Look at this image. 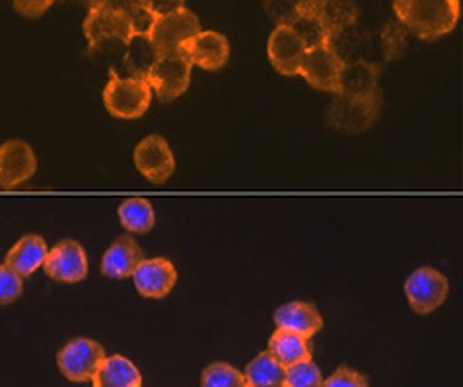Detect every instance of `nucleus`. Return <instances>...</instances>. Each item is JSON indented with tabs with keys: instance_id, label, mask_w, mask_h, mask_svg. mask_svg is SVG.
<instances>
[{
	"instance_id": "f257e3e1",
	"label": "nucleus",
	"mask_w": 463,
	"mask_h": 387,
	"mask_svg": "<svg viewBox=\"0 0 463 387\" xmlns=\"http://www.w3.org/2000/svg\"><path fill=\"white\" fill-rule=\"evenodd\" d=\"M394 13L409 32L434 41L458 25L459 0H394Z\"/></svg>"
},
{
	"instance_id": "f03ea898",
	"label": "nucleus",
	"mask_w": 463,
	"mask_h": 387,
	"mask_svg": "<svg viewBox=\"0 0 463 387\" xmlns=\"http://www.w3.org/2000/svg\"><path fill=\"white\" fill-rule=\"evenodd\" d=\"M82 32L93 51H106L110 47L125 49V44L133 36V28L125 13L104 3H93L89 6Z\"/></svg>"
},
{
	"instance_id": "7ed1b4c3",
	"label": "nucleus",
	"mask_w": 463,
	"mask_h": 387,
	"mask_svg": "<svg viewBox=\"0 0 463 387\" xmlns=\"http://www.w3.org/2000/svg\"><path fill=\"white\" fill-rule=\"evenodd\" d=\"M150 101L152 89L146 79L112 76L104 89L106 109L122 120H135L144 116L150 108Z\"/></svg>"
},
{
	"instance_id": "20e7f679",
	"label": "nucleus",
	"mask_w": 463,
	"mask_h": 387,
	"mask_svg": "<svg viewBox=\"0 0 463 387\" xmlns=\"http://www.w3.org/2000/svg\"><path fill=\"white\" fill-rule=\"evenodd\" d=\"M190 76H192V61L188 60V55H185L184 51H179V53L160 55L146 80L147 85H150L152 93L156 95L160 101L169 103L188 91Z\"/></svg>"
},
{
	"instance_id": "39448f33",
	"label": "nucleus",
	"mask_w": 463,
	"mask_h": 387,
	"mask_svg": "<svg viewBox=\"0 0 463 387\" xmlns=\"http://www.w3.org/2000/svg\"><path fill=\"white\" fill-rule=\"evenodd\" d=\"M198 32H201L198 17L190 9H182L154 19L147 36L156 47L158 55H169L184 51L190 38H194Z\"/></svg>"
},
{
	"instance_id": "423d86ee",
	"label": "nucleus",
	"mask_w": 463,
	"mask_h": 387,
	"mask_svg": "<svg viewBox=\"0 0 463 387\" xmlns=\"http://www.w3.org/2000/svg\"><path fill=\"white\" fill-rule=\"evenodd\" d=\"M382 99L373 97L337 95L326 112V120L333 128L344 133H363L377 120Z\"/></svg>"
},
{
	"instance_id": "0eeeda50",
	"label": "nucleus",
	"mask_w": 463,
	"mask_h": 387,
	"mask_svg": "<svg viewBox=\"0 0 463 387\" xmlns=\"http://www.w3.org/2000/svg\"><path fill=\"white\" fill-rule=\"evenodd\" d=\"M104 360V347H101L98 341L85 337L72 339L66 347H61L60 354H57V366H60L61 375L76 383L91 382Z\"/></svg>"
},
{
	"instance_id": "6e6552de",
	"label": "nucleus",
	"mask_w": 463,
	"mask_h": 387,
	"mask_svg": "<svg viewBox=\"0 0 463 387\" xmlns=\"http://www.w3.org/2000/svg\"><path fill=\"white\" fill-rule=\"evenodd\" d=\"M404 295L417 314H430L445 303L449 295V280L439 269L420 268L404 282Z\"/></svg>"
},
{
	"instance_id": "1a4fd4ad",
	"label": "nucleus",
	"mask_w": 463,
	"mask_h": 387,
	"mask_svg": "<svg viewBox=\"0 0 463 387\" xmlns=\"http://www.w3.org/2000/svg\"><path fill=\"white\" fill-rule=\"evenodd\" d=\"M44 274L55 282H66L74 285L87 278L89 261L85 249L76 241H61L49 250L47 260L43 263Z\"/></svg>"
},
{
	"instance_id": "9d476101",
	"label": "nucleus",
	"mask_w": 463,
	"mask_h": 387,
	"mask_svg": "<svg viewBox=\"0 0 463 387\" xmlns=\"http://www.w3.org/2000/svg\"><path fill=\"white\" fill-rule=\"evenodd\" d=\"M133 160L137 171L152 184H163L173 175L175 171V158L169 144L160 135H147L135 146Z\"/></svg>"
},
{
	"instance_id": "9b49d317",
	"label": "nucleus",
	"mask_w": 463,
	"mask_h": 387,
	"mask_svg": "<svg viewBox=\"0 0 463 387\" xmlns=\"http://www.w3.org/2000/svg\"><path fill=\"white\" fill-rule=\"evenodd\" d=\"M36 173V154L22 139H9L0 146V188L13 190Z\"/></svg>"
},
{
	"instance_id": "f8f14e48",
	"label": "nucleus",
	"mask_w": 463,
	"mask_h": 387,
	"mask_svg": "<svg viewBox=\"0 0 463 387\" xmlns=\"http://www.w3.org/2000/svg\"><path fill=\"white\" fill-rule=\"evenodd\" d=\"M304 42L291 30V25H276L268 38V57L276 72L282 76H298L306 55Z\"/></svg>"
},
{
	"instance_id": "ddd939ff",
	"label": "nucleus",
	"mask_w": 463,
	"mask_h": 387,
	"mask_svg": "<svg viewBox=\"0 0 463 387\" xmlns=\"http://www.w3.org/2000/svg\"><path fill=\"white\" fill-rule=\"evenodd\" d=\"M342 68H344V61L339 60L329 47H317V49L306 51L299 74L304 76L314 89L337 93Z\"/></svg>"
},
{
	"instance_id": "4468645a",
	"label": "nucleus",
	"mask_w": 463,
	"mask_h": 387,
	"mask_svg": "<svg viewBox=\"0 0 463 387\" xmlns=\"http://www.w3.org/2000/svg\"><path fill=\"white\" fill-rule=\"evenodd\" d=\"M131 278L135 280V288L139 290L141 297H146V299H163L175 287L177 272L169 260L154 257V260L141 261Z\"/></svg>"
},
{
	"instance_id": "2eb2a0df",
	"label": "nucleus",
	"mask_w": 463,
	"mask_h": 387,
	"mask_svg": "<svg viewBox=\"0 0 463 387\" xmlns=\"http://www.w3.org/2000/svg\"><path fill=\"white\" fill-rule=\"evenodd\" d=\"M192 66H198L209 72L223 68L230 60V42L228 38L213 30H201L194 38H190L184 47Z\"/></svg>"
},
{
	"instance_id": "dca6fc26",
	"label": "nucleus",
	"mask_w": 463,
	"mask_h": 387,
	"mask_svg": "<svg viewBox=\"0 0 463 387\" xmlns=\"http://www.w3.org/2000/svg\"><path fill=\"white\" fill-rule=\"evenodd\" d=\"M144 260V250L139 249V244L131 236H118L112 242V247L106 250L104 260H101V272L108 278L116 280L131 278L133 272Z\"/></svg>"
},
{
	"instance_id": "f3484780",
	"label": "nucleus",
	"mask_w": 463,
	"mask_h": 387,
	"mask_svg": "<svg viewBox=\"0 0 463 387\" xmlns=\"http://www.w3.org/2000/svg\"><path fill=\"white\" fill-rule=\"evenodd\" d=\"M335 95L373 97L379 95V66L375 61L344 63Z\"/></svg>"
},
{
	"instance_id": "a211bd4d",
	"label": "nucleus",
	"mask_w": 463,
	"mask_h": 387,
	"mask_svg": "<svg viewBox=\"0 0 463 387\" xmlns=\"http://www.w3.org/2000/svg\"><path fill=\"white\" fill-rule=\"evenodd\" d=\"M274 322L279 328L304 335L307 339L323 328V316H320L317 306L306 301H291L280 306L274 314Z\"/></svg>"
},
{
	"instance_id": "6ab92c4d",
	"label": "nucleus",
	"mask_w": 463,
	"mask_h": 387,
	"mask_svg": "<svg viewBox=\"0 0 463 387\" xmlns=\"http://www.w3.org/2000/svg\"><path fill=\"white\" fill-rule=\"evenodd\" d=\"M47 255H49V247L47 242H44V238L36 234H28L19 238V241L13 244L9 253H6L5 266L11 268L13 272L22 276V278H25V276L34 274L38 268H43Z\"/></svg>"
},
{
	"instance_id": "aec40b11",
	"label": "nucleus",
	"mask_w": 463,
	"mask_h": 387,
	"mask_svg": "<svg viewBox=\"0 0 463 387\" xmlns=\"http://www.w3.org/2000/svg\"><path fill=\"white\" fill-rule=\"evenodd\" d=\"M326 47H329L344 63L371 61V34L363 28H358V24H352L347 25V28L331 32Z\"/></svg>"
},
{
	"instance_id": "412c9836",
	"label": "nucleus",
	"mask_w": 463,
	"mask_h": 387,
	"mask_svg": "<svg viewBox=\"0 0 463 387\" xmlns=\"http://www.w3.org/2000/svg\"><path fill=\"white\" fill-rule=\"evenodd\" d=\"M158 51L154 47L147 34H133L131 41L122 51V63H125L128 79H147L154 63L158 61Z\"/></svg>"
},
{
	"instance_id": "4be33fe9",
	"label": "nucleus",
	"mask_w": 463,
	"mask_h": 387,
	"mask_svg": "<svg viewBox=\"0 0 463 387\" xmlns=\"http://www.w3.org/2000/svg\"><path fill=\"white\" fill-rule=\"evenodd\" d=\"M268 352L285 366H291L301 360H312V344L304 335H298L293 331H285V328H276L272 337H269Z\"/></svg>"
},
{
	"instance_id": "5701e85b",
	"label": "nucleus",
	"mask_w": 463,
	"mask_h": 387,
	"mask_svg": "<svg viewBox=\"0 0 463 387\" xmlns=\"http://www.w3.org/2000/svg\"><path fill=\"white\" fill-rule=\"evenodd\" d=\"M95 387H141V373L125 356L106 358L91 379Z\"/></svg>"
},
{
	"instance_id": "b1692460",
	"label": "nucleus",
	"mask_w": 463,
	"mask_h": 387,
	"mask_svg": "<svg viewBox=\"0 0 463 387\" xmlns=\"http://www.w3.org/2000/svg\"><path fill=\"white\" fill-rule=\"evenodd\" d=\"M312 13L326 25V30L335 32L358 22L356 0H314Z\"/></svg>"
},
{
	"instance_id": "393cba45",
	"label": "nucleus",
	"mask_w": 463,
	"mask_h": 387,
	"mask_svg": "<svg viewBox=\"0 0 463 387\" xmlns=\"http://www.w3.org/2000/svg\"><path fill=\"white\" fill-rule=\"evenodd\" d=\"M242 375L244 382H247V387L282 385V382H285V366L266 350L257 358H253V363H249Z\"/></svg>"
},
{
	"instance_id": "a878e982",
	"label": "nucleus",
	"mask_w": 463,
	"mask_h": 387,
	"mask_svg": "<svg viewBox=\"0 0 463 387\" xmlns=\"http://www.w3.org/2000/svg\"><path fill=\"white\" fill-rule=\"evenodd\" d=\"M118 219L122 228L131 234H147L154 228V209L146 198H127L118 206Z\"/></svg>"
},
{
	"instance_id": "bb28decb",
	"label": "nucleus",
	"mask_w": 463,
	"mask_h": 387,
	"mask_svg": "<svg viewBox=\"0 0 463 387\" xmlns=\"http://www.w3.org/2000/svg\"><path fill=\"white\" fill-rule=\"evenodd\" d=\"M291 30L299 36V41L304 42V47L307 51L317 47H326V42H329V36H331V32L326 30V25L320 22L312 11H306L301 13V15H298V19L291 24Z\"/></svg>"
},
{
	"instance_id": "cd10ccee",
	"label": "nucleus",
	"mask_w": 463,
	"mask_h": 387,
	"mask_svg": "<svg viewBox=\"0 0 463 387\" xmlns=\"http://www.w3.org/2000/svg\"><path fill=\"white\" fill-rule=\"evenodd\" d=\"M409 44V30L398 22H388L382 30V38H379V47H382V53L385 60L394 61L401 57L404 51H407Z\"/></svg>"
},
{
	"instance_id": "c85d7f7f",
	"label": "nucleus",
	"mask_w": 463,
	"mask_h": 387,
	"mask_svg": "<svg viewBox=\"0 0 463 387\" xmlns=\"http://www.w3.org/2000/svg\"><path fill=\"white\" fill-rule=\"evenodd\" d=\"M323 373L312 360H301L285 369L282 387H323Z\"/></svg>"
},
{
	"instance_id": "c756f323",
	"label": "nucleus",
	"mask_w": 463,
	"mask_h": 387,
	"mask_svg": "<svg viewBox=\"0 0 463 387\" xmlns=\"http://www.w3.org/2000/svg\"><path fill=\"white\" fill-rule=\"evenodd\" d=\"M203 387H247L244 375L226 363H213L203 371Z\"/></svg>"
},
{
	"instance_id": "7c9ffc66",
	"label": "nucleus",
	"mask_w": 463,
	"mask_h": 387,
	"mask_svg": "<svg viewBox=\"0 0 463 387\" xmlns=\"http://www.w3.org/2000/svg\"><path fill=\"white\" fill-rule=\"evenodd\" d=\"M24 293V278L11 268L0 266V306H9Z\"/></svg>"
},
{
	"instance_id": "2f4dec72",
	"label": "nucleus",
	"mask_w": 463,
	"mask_h": 387,
	"mask_svg": "<svg viewBox=\"0 0 463 387\" xmlns=\"http://www.w3.org/2000/svg\"><path fill=\"white\" fill-rule=\"evenodd\" d=\"M263 6H266V13L269 19H274L276 25H291L298 15H301L291 0H266Z\"/></svg>"
},
{
	"instance_id": "473e14b6",
	"label": "nucleus",
	"mask_w": 463,
	"mask_h": 387,
	"mask_svg": "<svg viewBox=\"0 0 463 387\" xmlns=\"http://www.w3.org/2000/svg\"><path fill=\"white\" fill-rule=\"evenodd\" d=\"M323 387H369V382L363 373L350 369V366H339L329 379H325Z\"/></svg>"
},
{
	"instance_id": "72a5a7b5",
	"label": "nucleus",
	"mask_w": 463,
	"mask_h": 387,
	"mask_svg": "<svg viewBox=\"0 0 463 387\" xmlns=\"http://www.w3.org/2000/svg\"><path fill=\"white\" fill-rule=\"evenodd\" d=\"M55 0H13L15 11L22 13L24 17H41L51 9Z\"/></svg>"
},
{
	"instance_id": "f704fd0d",
	"label": "nucleus",
	"mask_w": 463,
	"mask_h": 387,
	"mask_svg": "<svg viewBox=\"0 0 463 387\" xmlns=\"http://www.w3.org/2000/svg\"><path fill=\"white\" fill-rule=\"evenodd\" d=\"M146 3L154 13V17H163L169 15V13L185 9V0H146Z\"/></svg>"
},
{
	"instance_id": "c9c22d12",
	"label": "nucleus",
	"mask_w": 463,
	"mask_h": 387,
	"mask_svg": "<svg viewBox=\"0 0 463 387\" xmlns=\"http://www.w3.org/2000/svg\"><path fill=\"white\" fill-rule=\"evenodd\" d=\"M291 3L298 6L299 13H306V11H312V5L314 0H291Z\"/></svg>"
},
{
	"instance_id": "e433bc0d",
	"label": "nucleus",
	"mask_w": 463,
	"mask_h": 387,
	"mask_svg": "<svg viewBox=\"0 0 463 387\" xmlns=\"http://www.w3.org/2000/svg\"><path fill=\"white\" fill-rule=\"evenodd\" d=\"M268 387H282V385H268Z\"/></svg>"
}]
</instances>
